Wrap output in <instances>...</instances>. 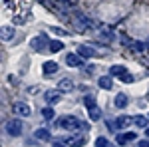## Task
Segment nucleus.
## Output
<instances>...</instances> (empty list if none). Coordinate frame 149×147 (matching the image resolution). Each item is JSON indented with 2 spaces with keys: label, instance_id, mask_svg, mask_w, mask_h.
<instances>
[{
  "label": "nucleus",
  "instance_id": "obj_1",
  "mask_svg": "<svg viewBox=\"0 0 149 147\" xmlns=\"http://www.w3.org/2000/svg\"><path fill=\"white\" fill-rule=\"evenodd\" d=\"M58 125L64 127V129H68V131H80V129L81 131H90V123L88 121H80L74 115H62L58 119Z\"/></svg>",
  "mask_w": 149,
  "mask_h": 147
},
{
  "label": "nucleus",
  "instance_id": "obj_2",
  "mask_svg": "<svg viewBox=\"0 0 149 147\" xmlns=\"http://www.w3.org/2000/svg\"><path fill=\"white\" fill-rule=\"evenodd\" d=\"M6 133H8V137H20L22 135V129H24V123L20 117H14V119H8L6 121Z\"/></svg>",
  "mask_w": 149,
  "mask_h": 147
},
{
  "label": "nucleus",
  "instance_id": "obj_3",
  "mask_svg": "<svg viewBox=\"0 0 149 147\" xmlns=\"http://www.w3.org/2000/svg\"><path fill=\"white\" fill-rule=\"evenodd\" d=\"M109 74H111L113 78H119L121 82H125V84H131V82L135 79L129 74V70H127L125 66H111V68H109Z\"/></svg>",
  "mask_w": 149,
  "mask_h": 147
},
{
  "label": "nucleus",
  "instance_id": "obj_4",
  "mask_svg": "<svg viewBox=\"0 0 149 147\" xmlns=\"http://www.w3.org/2000/svg\"><path fill=\"white\" fill-rule=\"evenodd\" d=\"M30 46H32V50H36V52H44V48H46V46H50V40H48L46 34H38V36H34V38H32Z\"/></svg>",
  "mask_w": 149,
  "mask_h": 147
},
{
  "label": "nucleus",
  "instance_id": "obj_5",
  "mask_svg": "<svg viewBox=\"0 0 149 147\" xmlns=\"http://www.w3.org/2000/svg\"><path fill=\"white\" fill-rule=\"evenodd\" d=\"M58 70H60V66H58V62H54V60H48V62L42 64V72H44L46 78H52Z\"/></svg>",
  "mask_w": 149,
  "mask_h": 147
},
{
  "label": "nucleus",
  "instance_id": "obj_6",
  "mask_svg": "<svg viewBox=\"0 0 149 147\" xmlns=\"http://www.w3.org/2000/svg\"><path fill=\"white\" fill-rule=\"evenodd\" d=\"M64 143H68L70 147H84L88 143V137L84 135H72V137H64Z\"/></svg>",
  "mask_w": 149,
  "mask_h": 147
},
{
  "label": "nucleus",
  "instance_id": "obj_7",
  "mask_svg": "<svg viewBox=\"0 0 149 147\" xmlns=\"http://www.w3.org/2000/svg\"><path fill=\"white\" fill-rule=\"evenodd\" d=\"M12 109H14V113L18 115V117H28L30 113H32V109H30V105H26L24 102H18L12 105Z\"/></svg>",
  "mask_w": 149,
  "mask_h": 147
},
{
  "label": "nucleus",
  "instance_id": "obj_8",
  "mask_svg": "<svg viewBox=\"0 0 149 147\" xmlns=\"http://www.w3.org/2000/svg\"><path fill=\"white\" fill-rule=\"evenodd\" d=\"M66 64H68L70 68H81L84 66V60H81L80 54H72L70 52L68 56H66Z\"/></svg>",
  "mask_w": 149,
  "mask_h": 147
},
{
  "label": "nucleus",
  "instance_id": "obj_9",
  "mask_svg": "<svg viewBox=\"0 0 149 147\" xmlns=\"http://www.w3.org/2000/svg\"><path fill=\"white\" fill-rule=\"evenodd\" d=\"M74 88H76V84H74L72 79H68V78H64V79L58 82V91H62V93H70Z\"/></svg>",
  "mask_w": 149,
  "mask_h": 147
},
{
  "label": "nucleus",
  "instance_id": "obj_10",
  "mask_svg": "<svg viewBox=\"0 0 149 147\" xmlns=\"http://www.w3.org/2000/svg\"><path fill=\"white\" fill-rule=\"evenodd\" d=\"M135 133H133V131H125V133H117V139H115V141H117V145L121 147V145H125V143H129V141H135Z\"/></svg>",
  "mask_w": 149,
  "mask_h": 147
},
{
  "label": "nucleus",
  "instance_id": "obj_11",
  "mask_svg": "<svg viewBox=\"0 0 149 147\" xmlns=\"http://www.w3.org/2000/svg\"><path fill=\"white\" fill-rule=\"evenodd\" d=\"M88 109V117H90V121H100L102 119V109L93 103V105H90V107H86Z\"/></svg>",
  "mask_w": 149,
  "mask_h": 147
},
{
  "label": "nucleus",
  "instance_id": "obj_12",
  "mask_svg": "<svg viewBox=\"0 0 149 147\" xmlns=\"http://www.w3.org/2000/svg\"><path fill=\"white\" fill-rule=\"evenodd\" d=\"M97 84H100L102 90H111V88H113V76H111V74H109V76H102V78L97 79Z\"/></svg>",
  "mask_w": 149,
  "mask_h": 147
},
{
  "label": "nucleus",
  "instance_id": "obj_13",
  "mask_svg": "<svg viewBox=\"0 0 149 147\" xmlns=\"http://www.w3.org/2000/svg\"><path fill=\"white\" fill-rule=\"evenodd\" d=\"M78 54L81 58H95V50L92 46H78Z\"/></svg>",
  "mask_w": 149,
  "mask_h": 147
},
{
  "label": "nucleus",
  "instance_id": "obj_14",
  "mask_svg": "<svg viewBox=\"0 0 149 147\" xmlns=\"http://www.w3.org/2000/svg\"><path fill=\"white\" fill-rule=\"evenodd\" d=\"M60 93H62V91H46V93H44V100H46V103H50V105H54V103H58L60 102Z\"/></svg>",
  "mask_w": 149,
  "mask_h": 147
},
{
  "label": "nucleus",
  "instance_id": "obj_15",
  "mask_svg": "<svg viewBox=\"0 0 149 147\" xmlns=\"http://www.w3.org/2000/svg\"><path fill=\"white\" fill-rule=\"evenodd\" d=\"M113 103H115V107H117V109H123V107H127L129 100H127L125 93H117V95H115V100H113Z\"/></svg>",
  "mask_w": 149,
  "mask_h": 147
},
{
  "label": "nucleus",
  "instance_id": "obj_16",
  "mask_svg": "<svg viewBox=\"0 0 149 147\" xmlns=\"http://www.w3.org/2000/svg\"><path fill=\"white\" fill-rule=\"evenodd\" d=\"M131 123H133V117H129V115H121V117L115 119V127H119V129H123V127H127Z\"/></svg>",
  "mask_w": 149,
  "mask_h": 147
},
{
  "label": "nucleus",
  "instance_id": "obj_17",
  "mask_svg": "<svg viewBox=\"0 0 149 147\" xmlns=\"http://www.w3.org/2000/svg\"><path fill=\"white\" fill-rule=\"evenodd\" d=\"M34 137L38 139V141H48V139L52 137V133L48 131L46 127H42V129H36V131H34Z\"/></svg>",
  "mask_w": 149,
  "mask_h": 147
},
{
  "label": "nucleus",
  "instance_id": "obj_18",
  "mask_svg": "<svg viewBox=\"0 0 149 147\" xmlns=\"http://www.w3.org/2000/svg\"><path fill=\"white\" fill-rule=\"evenodd\" d=\"M0 36H2V42H8L12 36H14V28H12V26H2Z\"/></svg>",
  "mask_w": 149,
  "mask_h": 147
},
{
  "label": "nucleus",
  "instance_id": "obj_19",
  "mask_svg": "<svg viewBox=\"0 0 149 147\" xmlns=\"http://www.w3.org/2000/svg\"><path fill=\"white\" fill-rule=\"evenodd\" d=\"M42 117H44V119H54V117H56L54 107H52V105H46V107L42 109Z\"/></svg>",
  "mask_w": 149,
  "mask_h": 147
},
{
  "label": "nucleus",
  "instance_id": "obj_20",
  "mask_svg": "<svg viewBox=\"0 0 149 147\" xmlns=\"http://www.w3.org/2000/svg\"><path fill=\"white\" fill-rule=\"evenodd\" d=\"M48 48H50L52 52H62V50H64V42H60V40H52Z\"/></svg>",
  "mask_w": 149,
  "mask_h": 147
},
{
  "label": "nucleus",
  "instance_id": "obj_21",
  "mask_svg": "<svg viewBox=\"0 0 149 147\" xmlns=\"http://www.w3.org/2000/svg\"><path fill=\"white\" fill-rule=\"evenodd\" d=\"M133 123L139 125V127H147V117L145 115H135L133 117Z\"/></svg>",
  "mask_w": 149,
  "mask_h": 147
},
{
  "label": "nucleus",
  "instance_id": "obj_22",
  "mask_svg": "<svg viewBox=\"0 0 149 147\" xmlns=\"http://www.w3.org/2000/svg\"><path fill=\"white\" fill-rule=\"evenodd\" d=\"M107 145H109V141L105 137H97L95 139V147H107Z\"/></svg>",
  "mask_w": 149,
  "mask_h": 147
},
{
  "label": "nucleus",
  "instance_id": "obj_23",
  "mask_svg": "<svg viewBox=\"0 0 149 147\" xmlns=\"http://www.w3.org/2000/svg\"><path fill=\"white\" fill-rule=\"evenodd\" d=\"M84 103H86V107H90V105H93V103H95V100H93V95H86V100H84Z\"/></svg>",
  "mask_w": 149,
  "mask_h": 147
},
{
  "label": "nucleus",
  "instance_id": "obj_24",
  "mask_svg": "<svg viewBox=\"0 0 149 147\" xmlns=\"http://www.w3.org/2000/svg\"><path fill=\"white\" fill-rule=\"evenodd\" d=\"M137 147H149V139H141V141H137Z\"/></svg>",
  "mask_w": 149,
  "mask_h": 147
},
{
  "label": "nucleus",
  "instance_id": "obj_25",
  "mask_svg": "<svg viewBox=\"0 0 149 147\" xmlns=\"http://www.w3.org/2000/svg\"><path fill=\"white\" fill-rule=\"evenodd\" d=\"M52 30H54V32H56V34H60V36H68V32H64V30H60V28H56V26H54V28H52Z\"/></svg>",
  "mask_w": 149,
  "mask_h": 147
},
{
  "label": "nucleus",
  "instance_id": "obj_26",
  "mask_svg": "<svg viewBox=\"0 0 149 147\" xmlns=\"http://www.w3.org/2000/svg\"><path fill=\"white\" fill-rule=\"evenodd\" d=\"M133 50L141 52V50H143V44H141V42H135V44H133Z\"/></svg>",
  "mask_w": 149,
  "mask_h": 147
},
{
  "label": "nucleus",
  "instance_id": "obj_27",
  "mask_svg": "<svg viewBox=\"0 0 149 147\" xmlns=\"http://www.w3.org/2000/svg\"><path fill=\"white\" fill-rule=\"evenodd\" d=\"M52 147H66V145H64L62 141H54V145H52Z\"/></svg>",
  "mask_w": 149,
  "mask_h": 147
},
{
  "label": "nucleus",
  "instance_id": "obj_28",
  "mask_svg": "<svg viewBox=\"0 0 149 147\" xmlns=\"http://www.w3.org/2000/svg\"><path fill=\"white\" fill-rule=\"evenodd\" d=\"M145 135H147V137H149V127H145Z\"/></svg>",
  "mask_w": 149,
  "mask_h": 147
},
{
  "label": "nucleus",
  "instance_id": "obj_29",
  "mask_svg": "<svg viewBox=\"0 0 149 147\" xmlns=\"http://www.w3.org/2000/svg\"><path fill=\"white\" fill-rule=\"evenodd\" d=\"M107 147H115V145H107Z\"/></svg>",
  "mask_w": 149,
  "mask_h": 147
}]
</instances>
